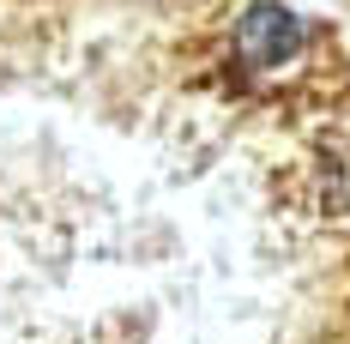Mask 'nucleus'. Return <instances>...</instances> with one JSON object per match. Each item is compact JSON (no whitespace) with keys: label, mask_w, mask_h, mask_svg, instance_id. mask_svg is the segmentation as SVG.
<instances>
[{"label":"nucleus","mask_w":350,"mask_h":344,"mask_svg":"<svg viewBox=\"0 0 350 344\" xmlns=\"http://www.w3.org/2000/svg\"><path fill=\"white\" fill-rule=\"evenodd\" d=\"M0 344H350L345 12L0 0Z\"/></svg>","instance_id":"1"}]
</instances>
